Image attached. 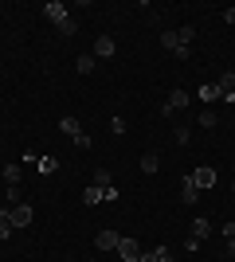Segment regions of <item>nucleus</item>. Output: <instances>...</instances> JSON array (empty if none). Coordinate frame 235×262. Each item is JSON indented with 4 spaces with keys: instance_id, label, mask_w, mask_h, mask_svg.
I'll use <instances>...</instances> for the list:
<instances>
[{
    "instance_id": "obj_1",
    "label": "nucleus",
    "mask_w": 235,
    "mask_h": 262,
    "mask_svg": "<svg viewBox=\"0 0 235 262\" xmlns=\"http://www.w3.org/2000/svg\"><path fill=\"white\" fill-rule=\"evenodd\" d=\"M59 129L67 133V137L78 145V149H90V137H87V129L78 125V118H71V114H67V118H59Z\"/></svg>"
},
{
    "instance_id": "obj_2",
    "label": "nucleus",
    "mask_w": 235,
    "mask_h": 262,
    "mask_svg": "<svg viewBox=\"0 0 235 262\" xmlns=\"http://www.w3.org/2000/svg\"><path fill=\"white\" fill-rule=\"evenodd\" d=\"M8 219H12V227H16V231H24V227H32L35 211L28 208V204H16V208H8Z\"/></svg>"
},
{
    "instance_id": "obj_3",
    "label": "nucleus",
    "mask_w": 235,
    "mask_h": 262,
    "mask_svg": "<svg viewBox=\"0 0 235 262\" xmlns=\"http://www.w3.org/2000/svg\"><path fill=\"white\" fill-rule=\"evenodd\" d=\"M184 106H188V90H173V94H168V102L161 106V114H165V118H173V114H177V110H184Z\"/></svg>"
},
{
    "instance_id": "obj_4",
    "label": "nucleus",
    "mask_w": 235,
    "mask_h": 262,
    "mask_svg": "<svg viewBox=\"0 0 235 262\" xmlns=\"http://www.w3.org/2000/svg\"><path fill=\"white\" fill-rule=\"evenodd\" d=\"M118 258H122V262H137V258H141V243H137V239H122V243H118Z\"/></svg>"
},
{
    "instance_id": "obj_5",
    "label": "nucleus",
    "mask_w": 235,
    "mask_h": 262,
    "mask_svg": "<svg viewBox=\"0 0 235 262\" xmlns=\"http://www.w3.org/2000/svg\"><path fill=\"white\" fill-rule=\"evenodd\" d=\"M118 243H122L118 231H98V235H94V247H98V251H118Z\"/></svg>"
},
{
    "instance_id": "obj_6",
    "label": "nucleus",
    "mask_w": 235,
    "mask_h": 262,
    "mask_svg": "<svg viewBox=\"0 0 235 262\" xmlns=\"http://www.w3.org/2000/svg\"><path fill=\"white\" fill-rule=\"evenodd\" d=\"M188 176L196 188H216V168H192Z\"/></svg>"
},
{
    "instance_id": "obj_7",
    "label": "nucleus",
    "mask_w": 235,
    "mask_h": 262,
    "mask_svg": "<svg viewBox=\"0 0 235 262\" xmlns=\"http://www.w3.org/2000/svg\"><path fill=\"white\" fill-rule=\"evenodd\" d=\"M216 86H220V94H224V102H235V71H224Z\"/></svg>"
},
{
    "instance_id": "obj_8",
    "label": "nucleus",
    "mask_w": 235,
    "mask_h": 262,
    "mask_svg": "<svg viewBox=\"0 0 235 262\" xmlns=\"http://www.w3.org/2000/svg\"><path fill=\"white\" fill-rule=\"evenodd\" d=\"M196 98H200L204 106H216V102H224V94H220V86H216V82H204Z\"/></svg>"
},
{
    "instance_id": "obj_9",
    "label": "nucleus",
    "mask_w": 235,
    "mask_h": 262,
    "mask_svg": "<svg viewBox=\"0 0 235 262\" xmlns=\"http://www.w3.org/2000/svg\"><path fill=\"white\" fill-rule=\"evenodd\" d=\"M114 47H118V43H114L110 35H98V39H94V59H110Z\"/></svg>"
},
{
    "instance_id": "obj_10",
    "label": "nucleus",
    "mask_w": 235,
    "mask_h": 262,
    "mask_svg": "<svg viewBox=\"0 0 235 262\" xmlns=\"http://www.w3.org/2000/svg\"><path fill=\"white\" fill-rule=\"evenodd\" d=\"M196 196H200V188L192 184V176H184L180 180V204H196Z\"/></svg>"
},
{
    "instance_id": "obj_11",
    "label": "nucleus",
    "mask_w": 235,
    "mask_h": 262,
    "mask_svg": "<svg viewBox=\"0 0 235 262\" xmlns=\"http://www.w3.org/2000/svg\"><path fill=\"white\" fill-rule=\"evenodd\" d=\"M44 16H47V20H55V24H63V20H67V4L51 0V4H44Z\"/></svg>"
},
{
    "instance_id": "obj_12",
    "label": "nucleus",
    "mask_w": 235,
    "mask_h": 262,
    "mask_svg": "<svg viewBox=\"0 0 235 262\" xmlns=\"http://www.w3.org/2000/svg\"><path fill=\"white\" fill-rule=\"evenodd\" d=\"M90 184H94V188H102V192H106V188H114V176H110V168H94Z\"/></svg>"
},
{
    "instance_id": "obj_13",
    "label": "nucleus",
    "mask_w": 235,
    "mask_h": 262,
    "mask_svg": "<svg viewBox=\"0 0 235 262\" xmlns=\"http://www.w3.org/2000/svg\"><path fill=\"white\" fill-rule=\"evenodd\" d=\"M188 231H192V239H200V243H204L208 235H212V223H208V219H192V227H188Z\"/></svg>"
},
{
    "instance_id": "obj_14",
    "label": "nucleus",
    "mask_w": 235,
    "mask_h": 262,
    "mask_svg": "<svg viewBox=\"0 0 235 262\" xmlns=\"http://www.w3.org/2000/svg\"><path fill=\"white\" fill-rule=\"evenodd\" d=\"M75 67H78V75H90L94 67H98V59H94V51H87V55H78L75 59Z\"/></svg>"
},
{
    "instance_id": "obj_15",
    "label": "nucleus",
    "mask_w": 235,
    "mask_h": 262,
    "mask_svg": "<svg viewBox=\"0 0 235 262\" xmlns=\"http://www.w3.org/2000/svg\"><path fill=\"white\" fill-rule=\"evenodd\" d=\"M157 168H161V157H157V153H153V149H149V153H145V157H141V172H145V176H153V172H157Z\"/></svg>"
},
{
    "instance_id": "obj_16",
    "label": "nucleus",
    "mask_w": 235,
    "mask_h": 262,
    "mask_svg": "<svg viewBox=\"0 0 235 262\" xmlns=\"http://www.w3.org/2000/svg\"><path fill=\"white\" fill-rule=\"evenodd\" d=\"M177 39H180V47H188L192 39H196V24H184V28L177 32Z\"/></svg>"
},
{
    "instance_id": "obj_17",
    "label": "nucleus",
    "mask_w": 235,
    "mask_h": 262,
    "mask_svg": "<svg viewBox=\"0 0 235 262\" xmlns=\"http://www.w3.org/2000/svg\"><path fill=\"white\" fill-rule=\"evenodd\" d=\"M204 125V129H216V125H220V118H216V110H200V118H196Z\"/></svg>"
},
{
    "instance_id": "obj_18",
    "label": "nucleus",
    "mask_w": 235,
    "mask_h": 262,
    "mask_svg": "<svg viewBox=\"0 0 235 262\" xmlns=\"http://www.w3.org/2000/svg\"><path fill=\"white\" fill-rule=\"evenodd\" d=\"M161 47H165V51H173V55H177V47H180L177 32H161Z\"/></svg>"
},
{
    "instance_id": "obj_19",
    "label": "nucleus",
    "mask_w": 235,
    "mask_h": 262,
    "mask_svg": "<svg viewBox=\"0 0 235 262\" xmlns=\"http://www.w3.org/2000/svg\"><path fill=\"white\" fill-rule=\"evenodd\" d=\"M82 200H87V204H106V196H102V188H94V184H87Z\"/></svg>"
},
{
    "instance_id": "obj_20",
    "label": "nucleus",
    "mask_w": 235,
    "mask_h": 262,
    "mask_svg": "<svg viewBox=\"0 0 235 262\" xmlns=\"http://www.w3.org/2000/svg\"><path fill=\"white\" fill-rule=\"evenodd\" d=\"M0 172H4V184H20V164H4Z\"/></svg>"
},
{
    "instance_id": "obj_21",
    "label": "nucleus",
    "mask_w": 235,
    "mask_h": 262,
    "mask_svg": "<svg viewBox=\"0 0 235 262\" xmlns=\"http://www.w3.org/2000/svg\"><path fill=\"white\" fill-rule=\"evenodd\" d=\"M12 231L16 227H12V219H8V208H0V239H8Z\"/></svg>"
},
{
    "instance_id": "obj_22",
    "label": "nucleus",
    "mask_w": 235,
    "mask_h": 262,
    "mask_svg": "<svg viewBox=\"0 0 235 262\" xmlns=\"http://www.w3.org/2000/svg\"><path fill=\"white\" fill-rule=\"evenodd\" d=\"M173 141H177L180 149H184V145L192 141V133H188V125H177V129H173Z\"/></svg>"
},
{
    "instance_id": "obj_23",
    "label": "nucleus",
    "mask_w": 235,
    "mask_h": 262,
    "mask_svg": "<svg viewBox=\"0 0 235 262\" xmlns=\"http://www.w3.org/2000/svg\"><path fill=\"white\" fill-rule=\"evenodd\" d=\"M55 168H59V161H55V157H39V172H44V176H51Z\"/></svg>"
},
{
    "instance_id": "obj_24",
    "label": "nucleus",
    "mask_w": 235,
    "mask_h": 262,
    "mask_svg": "<svg viewBox=\"0 0 235 262\" xmlns=\"http://www.w3.org/2000/svg\"><path fill=\"white\" fill-rule=\"evenodd\" d=\"M55 28H59V35H67V39H71V35L78 32V24L71 20V16H67V20H63V24H55Z\"/></svg>"
},
{
    "instance_id": "obj_25",
    "label": "nucleus",
    "mask_w": 235,
    "mask_h": 262,
    "mask_svg": "<svg viewBox=\"0 0 235 262\" xmlns=\"http://www.w3.org/2000/svg\"><path fill=\"white\" fill-rule=\"evenodd\" d=\"M8 200H12V208H16V204H24V200H20V184H8Z\"/></svg>"
},
{
    "instance_id": "obj_26",
    "label": "nucleus",
    "mask_w": 235,
    "mask_h": 262,
    "mask_svg": "<svg viewBox=\"0 0 235 262\" xmlns=\"http://www.w3.org/2000/svg\"><path fill=\"white\" fill-rule=\"evenodd\" d=\"M110 129H114V133H125L130 125H125V118H114V121H110Z\"/></svg>"
},
{
    "instance_id": "obj_27",
    "label": "nucleus",
    "mask_w": 235,
    "mask_h": 262,
    "mask_svg": "<svg viewBox=\"0 0 235 262\" xmlns=\"http://www.w3.org/2000/svg\"><path fill=\"white\" fill-rule=\"evenodd\" d=\"M137 262H161V254H157V251H141V258H137Z\"/></svg>"
},
{
    "instance_id": "obj_28",
    "label": "nucleus",
    "mask_w": 235,
    "mask_h": 262,
    "mask_svg": "<svg viewBox=\"0 0 235 262\" xmlns=\"http://www.w3.org/2000/svg\"><path fill=\"white\" fill-rule=\"evenodd\" d=\"M157 254H161V262H177V258H173V251H168V247H157Z\"/></svg>"
},
{
    "instance_id": "obj_29",
    "label": "nucleus",
    "mask_w": 235,
    "mask_h": 262,
    "mask_svg": "<svg viewBox=\"0 0 235 262\" xmlns=\"http://www.w3.org/2000/svg\"><path fill=\"white\" fill-rule=\"evenodd\" d=\"M224 239H235V223H224Z\"/></svg>"
},
{
    "instance_id": "obj_30",
    "label": "nucleus",
    "mask_w": 235,
    "mask_h": 262,
    "mask_svg": "<svg viewBox=\"0 0 235 262\" xmlns=\"http://www.w3.org/2000/svg\"><path fill=\"white\" fill-rule=\"evenodd\" d=\"M224 20H227V24H235V8H224Z\"/></svg>"
},
{
    "instance_id": "obj_31",
    "label": "nucleus",
    "mask_w": 235,
    "mask_h": 262,
    "mask_svg": "<svg viewBox=\"0 0 235 262\" xmlns=\"http://www.w3.org/2000/svg\"><path fill=\"white\" fill-rule=\"evenodd\" d=\"M227 258H235V239H227Z\"/></svg>"
},
{
    "instance_id": "obj_32",
    "label": "nucleus",
    "mask_w": 235,
    "mask_h": 262,
    "mask_svg": "<svg viewBox=\"0 0 235 262\" xmlns=\"http://www.w3.org/2000/svg\"><path fill=\"white\" fill-rule=\"evenodd\" d=\"M231 196H235V184H231Z\"/></svg>"
}]
</instances>
